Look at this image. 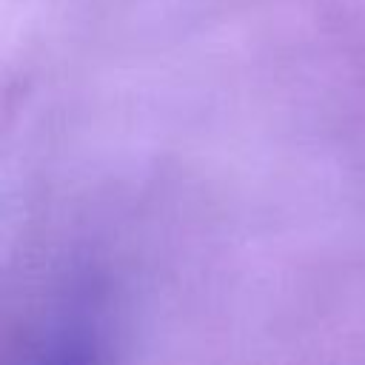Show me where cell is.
<instances>
[{"label": "cell", "instance_id": "1", "mask_svg": "<svg viewBox=\"0 0 365 365\" xmlns=\"http://www.w3.org/2000/svg\"><path fill=\"white\" fill-rule=\"evenodd\" d=\"M31 365H106V339L94 302L71 305L46 334Z\"/></svg>", "mask_w": 365, "mask_h": 365}]
</instances>
